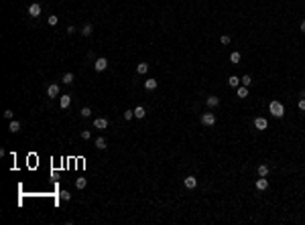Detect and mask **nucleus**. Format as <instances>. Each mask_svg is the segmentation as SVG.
Returning a JSON list of instances; mask_svg holds the SVG:
<instances>
[{"label": "nucleus", "mask_w": 305, "mask_h": 225, "mask_svg": "<svg viewBox=\"0 0 305 225\" xmlns=\"http://www.w3.org/2000/svg\"><path fill=\"white\" fill-rule=\"evenodd\" d=\"M96 148H100V150H104L106 148V138H96Z\"/></svg>", "instance_id": "obj_21"}, {"label": "nucleus", "mask_w": 305, "mask_h": 225, "mask_svg": "<svg viewBox=\"0 0 305 225\" xmlns=\"http://www.w3.org/2000/svg\"><path fill=\"white\" fill-rule=\"evenodd\" d=\"M8 130H10V132H18V130H21V124H18L16 120H10V124H8Z\"/></svg>", "instance_id": "obj_16"}, {"label": "nucleus", "mask_w": 305, "mask_h": 225, "mask_svg": "<svg viewBox=\"0 0 305 225\" xmlns=\"http://www.w3.org/2000/svg\"><path fill=\"white\" fill-rule=\"evenodd\" d=\"M12 116H14L12 110H6V112H4V118H6V120H12Z\"/></svg>", "instance_id": "obj_31"}, {"label": "nucleus", "mask_w": 305, "mask_h": 225, "mask_svg": "<svg viewBox=\"0 0 305 225\" xmlns=\"http://www.w3.org/2000/svg\"><path fill=\"white\" fill-rule=\"evenodd\" d=\"M92 31H94V26H92L90 23H86V24H83V29H81V34H83V37H90Z\"/></svg>", "instance_id": "obj_13"}, {"label": "nucleus", "mask_w": 305, "mask_h": 225, "mask_svg": "<svg viewBox=\"0 0 305 225\" xmlns=\"http://www.w3.org/2000/svg\"><path fill=\"white\" fill-rule=\"evenodd\" d=\"M47 95H49V97H57V95H59V85H49Z\"/></svg>", "instance_id": "obj_9"}, {"label": "nucleus", "mask_w": 305, "mask_h": 225, "mask_svg": "<svg viewBox=\"0 0 305 225\" xmlns=\"http://www.w3.org/2000/svg\"><path fill=\"white\" fill-rule=\"evenodd\" d=\"M254 126H256V130H267L269 122H267L264 118H256V120H254Z\"/></svg>", "instance_id": "obj_7"}, {"label": "nucleus", "mask_w": 305, "mask_h": 225, "mask_svg": "<svg viewBox=\"0 0 305 225\" xmlns=\"http://www.w3.org/2000/svg\"><path fill=\"white\" fill-rule=\"evenodd\" d=\"M86 185H88V180H86V179H78V180H75V187H78V189H86Z\"/></svg>", "instance_id": "obj_23"}, {"label": "nucleus", "mask_w": 305, "mask_h": 225, "mask_svg": "<svg viewBox=\"0 0 305 225\" xmlns=\"http://www.w3.org/2000/svg\"><path fill=\"white\" fill-rule=\"evenodd\" d=\"M79 114H81V118H90V116H92V110L86 106V108H81V112H79Z\"/></svg>", "instance_id": "obj_22"}, {"label": "nucleus", "mask_w": 305, "mask_h": 225, "mask_svg": "<svg viewBox=\"0 0 305 225\" xmlns=\"http://www.w3.org/2000/svg\"><path fill=\"white\" fill-rule=\"evenodd\" d=\"M183 185H185L187 189H195V187H197V179H195V177H187V179L183 180Z\"/></svg>", "instance_id": "obj_6"}, {"label": "nucleus", "mask_w": 305, "mask_h": 225, "mask_svg": "<svg viewBox=\"0 0 305 225\" xmlns=\"http://www.w3.org/2000/svg\"><path fill=\"white\" fill-rule=\"evenodd\" d=\"M202 124L203 126H214L216 124V116L214 114H202Z\"/></svg>", "instance_id": "obj_3"}, {"label": "nucleus", "mask_w": 305, "mask_h": 225, "mask_svg": "<svg viewBox=\"0 0 305 225\" xmlns=\"http://www.w3.org/2000/svg\"><path fill=\"white\" fill-rule=\"evenodd\" d=\"M218 103H220V100H218L216 95H210V97H208V106H210V108H216Z\"/></svg>", "instance_id": "obj_20"}, {"label": "nucleus", "mask_w": 305, "mask_h": 225, "mask_svg": "<svg viewBox=\"0 0 305 225\" xmlns=\"http://www.w3.org/2000/svg\"><path fill=\"white\" fill-rule=\"evenodd\" d=\"M267 187H269V180L264 179V177H260V179H256V189H258V191H264Z\"/></svg>", "instance_id": "obj_8"}, {"label": "nucleus", "mask_w": 305, "mask_h": 225, "mask_svg": "<svg viewBox=\"0 0 305 225\" xmlns=\"http://www.w3.org/2000/svg\"><path fill=\"white\" fill-rule=\"evenodd\" d=\"M269 170H271V169H269L267 164H258L256 172H258V177H267V174H269Z\"/></svg>", "instance_id": "obj_11"}, {"label": "nucleus", "mask_w": 305, "mask_h": 225, "mask_svg": "<svg viewBox=\"0 0 305 225\" xmlns=\"http://www.w3.org/2000/svg\"><path fill=\"white\" fill-rule=\"evenodd\" d=\"M145 116H147V112H145V108H143V106H138V108L134 110V118H140V120H143Z\"/></svg>", "instance_id": "obj_14"}, {"label": "nucleus", "mask_w": 305, "mask_h": 225, "mask_svg": "<svg viewBox=\"0 0 305 225\" xmlns=\"http://www.w3.org/2000/svg\"><path fill=\"white\" fill-rule=\"evenodd\" d=\"M57 21H59V18H57L55 14H53V16H49V24H51V26H55V24H57Z\"/></svg>", "instance_id": "obj_30"}, {"label": "nucleus", "mask_w": 305, "mask_h": 225, "mask_svg": "<svg viewBox=\"0 0 305 225\" xmlns=\"http://www.w3.org/2000/svg\"><path fill=\"white\" fill-rule=\"evenodd\" d=\"M220 43H222V45H228V43H230V37H228V34H222V37H220Z\"/></svg>", "instance_id": "obj_27"}, {"label": "nucleus", "mask_w": 305, "mask_h": 225, "mask_svg": "<svg viewBox=\"0 0 305 225\" xmlns=\"http://www.w3.org/2000/svg\"><path fill=\"white\" fill-rule=\"evenodd\" d=\"M269 110H271V114L275 116V118H283V116H285V108H283L281 101H271V103H269Z\"/></svg>", "instance_id": "obj_1"}, {"label": "nucleus", "mask_w": 305, "mask_h": 225, "mask_svg": "<svg viewBox=\"0 0 305 225\" xmlns=\"http://www.w3.org/2000/svg\"><path fill=\"white\" fill-rule=\"evenodd\" d=\"M299 110H301V112H305V97H301V100H299Z\"/></svg>", "instance_id": "obj_32"}, {"label": "nucleus", "mask_w": 305, "mask_h": 225, "mask_svg": "<svg viewBox=\"0 0 305 225\" xmlns=\"http://www.w3.org/2000/svg\"><path fill=\"white\" fill-rule=\"evenodd\" d=\"M228 83H230V87H238V85H240V77H236V75H232V77L228 79Z\"/></svg>", "instance_id": "obj_18"}, {"label": "nucleus", "mask_w": 305, "mask_h": 225, "mask_svg": "<svg viewBox=\"0 0 305 225\" xmlns=\"http://www.w3.org/2000/svg\"><path fill=\"white\" fill-rule=\"evenodd\" d=\"M61 83H65V85H71V83H73V73H65Z\"/></svg>", "instance_id": "obj_19"}, {"label": "nucleus", "mask_w": 305, "mask_h": 225, "mask_svg": "<svg viewBox=\"0 0 305 225\" xmlns=\"http://www.w3.org/2000/svg\"><path fill=\"white\" fill-rule=\"evenodd\" d=\"M157 85H159V83H157V79H147V81H145V87H147L148 91H153L155 87H157Z\"/></svg>", "instance_id": "obj_12"}, {"label": "nucleus", "mask_w": 305, "mask_h": 225, "mask_svg": "<svg viewBox=\"0 0 305 225\" xmlns=\"http://www.w3.org/2000/svg\"><path fill=\"white\" fill-rule=\"evenodd\" d=\"M230 61H232V63H240V53H238V51H234V53L230 55Z\"/></svg>", "instance_id": "obj_25"}, {"label": "nucleus", "mask_w": 305, "mask_h": 225, "mask_svg": "<svg viewBox=\"0 0 305 225\" xmlns=\"http://www.w3.org/2000/svg\"><path fill=\"white\" fill-rule=\"evenodd\" d=\"M69 103H71V97L69 95H61V110L69 108Z\"/></svg>", "instance_id": "obj_15"}, {"label": "nucleus", "mask_w": 305, "mask_h": 225, "mask_svg": "<svg viewBox=\"0 0 305 225\" xmlns=\"http://www.w3.org/2000/svg\"><path fill=\"white\" fill-rule=\"evenodd\" d=\"M81 138H83V140H90V138H92L90 130H83V132H81Z\"/></svg>", "instance_id": "obj_28"}, {"label": "nucleus", "mask_w": 305, "mask_h": 225, "mask_svg": "<svg viewBox=\"0 0 305 225\" xmlns=\"http://www.w3.org/2000/svg\"><path fill=\"white\" fill-rule=\"evenodd\" d=\"M41 14V4H37V2H33L31 6H29V16H39Z\"/></svg>", "instance_id": "obj_4"}, {"label": "nucleus", "mask_w": 305, "mask_h": 225, "mask_svg": "<svg viewBox=\"0 0 305 225\" xmlns=\"http://www.w3.org/2000/svg\"><path fill=\"white\" fill-rule=\"evenodd\" d=\"M236 93H238V97H240V100H242V97H248V89H246V85H242V87L238 85V87H236Z\"/></svg>", "instance_id": "obj_10"}, {"label": "nucleus", "mask_w": 305, "mask_h": 225, "mask_svg": "<svg viewBox=\"0 0 305 225\" xmlns=\"http://www.w3.org/2000/svg\"><path fill=\"white\" fill-rule=\"evenodd\" d=\"M301 33H305V21L301 23Z\"/></svg>", "instance_id": "obj_33"}, {"label": "nucleus", "mask_w": 305, "mask_h": 225, "mask_svg": "<svg viewBox=\"0 0 305 225\" xmlns=\"http://www.w3.org/2000/svg\"><path fill=\"white\" fill-rule=\"evenodd\" d=\"M240 83H242V85H246V87H248L250 83H252V77H250V75H244V77L240 79Z\"/></svg>", "instance_id": "obj_24"}, {"label": "nucleus", "mask_w": 305, "mask_h": 225, "mask_svg": "<svg viewBox=\"0 0 305 225\" xmlns=\"http://www.w3.org/2000/svg\"><path fill=\"white\" fill-rule=\"evenodd\" d=\"M106 67H108V59H106V57L96 59V63H94V69H96V71H104Z\"/></svg>", "instance_id": "obj_2"}, {"label": "nucleus", "mask_w": 305, "mask_h": 225, "mask_svg": "<svg viewBox=\"0 0 305 225\" xmlns=\"http://www.w3.org/2000/svg\"><path fill=\"white\" fill-rule=\"evenodd\" d=\"M61 199H63V201H69V199H71V195H69L67 191H61Z\"/></svg>", "instance_id": "obj_29"}, {"label": "nucleus", "mask_w": 305, "mask_h": 225, "mask_svg": "<svg viewBox=\"0 0 305 225\" xmlns=\"http://www.w3.org/2000/svg\"><path fill=\"white\" fill-rule=\"evenodd\" d=\"M94 128H98V130H106V128H108V120H104V118H96V120H94Z\"/></svg>", "instance_id": "obj_5"}, {"label": "nucleus", "mask_w": 305, "mask_h": 225, "mask_svg": "<svg viewBox=\"0 0 305 225\" xmlns=\"http://www.w3.org/2000/svg\"><path fill=\"white\" fill-rule=\"evenodd\" d=\"M130 118H134V110H126L124 112V120H130Z\"/></svg>", "instance_id": "obj_26"}, {"label": "nucleus", "mask_w": 305, "mask_h": 225, "mask_svg": "<svg viewBox=\"0 0 305 225\" xmlns=\"http://www.w3.org/2000/svg\"><path fill=\"white\" fill-rule=\"evenodd\" d=\"M147 71H148V65H147V63H138V65H136V73H140V75H143V73H147Z\"/></svg>", "instance_id": "obj_17"}]
</instances>
